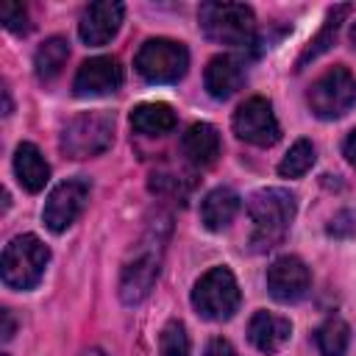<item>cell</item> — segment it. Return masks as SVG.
<instances>
[{"label": "cell", "mask_w": 356, "mask_h": 356, "mask_svg": "<svg viewBox=\"0 0 356 356\" xmlns=\"http://www.w3.org/2000/svg\"><path fill=\"white\" fill-rule=\"evenodd\" d=\"M114 142V114L83 111L72 117L61 131V150L70 159H92L111 147Z\"/></svg>", "instance_id": "cell-4"}, {"label": "cell", "mask_w": 356, "mask_h": 356, "mask_svg": "<svg viewBox=\"0 0 356 356\" xmlns=\"http://www.w3.org/2000/svg\"><path fill=\"white\" fill-rule=\"evenodd\" d=\"M47 261H50L47 245L33 234H19L3 250V261H0L3 284L8 289H33L42 281Z\"/></svg>", "instance_id": "cell-3"}, {"label": "cell", "mask_w": 356, "mask_h": 356, "mask_svg": "<svg viewBox=\"0 0 356 356\" xmlns=\"http://www.w3.org/2000/svg\"><path fill=\"white\" fill-rule=\"evenodd\" d=\"M312 286V273L298 256H281L267 267V289L278 303L300 300Z\"/></svg>", "instance_id": "cell-13"}, {"label": "cell", "mask_w": 356, "mask_h": 356, "mask_svg": "<svg viewBox=\"0 0 356 356\" xmlns=\"http://www.w3.org/2000/svg\"><path fill=\"white\" fill-rule=\"evenodd\" d=\"M203 356H239V353L234 350V345H231L228 339H222V337H214V339L206 345Z\"/></svg>", "instance_id": "cell-26"}, {"label": "cell", "mask_w": 356, "mask_h": 356, "mask_svg": "<svg viewBox=\"0 0 356 356\" xmlns=\"http://www.w3.org/2000/svg\"><path fill=\"white\" fill-rule=\"evenodd\" d=\"M159 356H189V334L181 320H170L159 334Z\"/></svg>", "instance_id": "cell-24"}, {"label": "cell", "mask_w": 356, "mask_h": 356, "mask_svg": "<svg viewBox=\"0 0 356 356\" xmlns=\"http://www.w3.org/2000/svg\"><path fill=\"white\" fill-rule=\"evenodd\" d=\"M14 172H17V181L28 192H42L50 178V164L44 161V156L36 145L22 142L14 150Z\"/></svg>", "instance_id": "cell-17"}, {"label": "cell", "mask_w": 356, "mask_h": 356, "mask_svg": "<svg viewBox=\"0 0 356 356\" xmlns=\"http://www.w3.org/2000/svg\"><path fill=\"white\" fill-rule=\"evenodd\" d=\"M83 356H103L100 350H89V353H83Z\"/></svg>", "instance_id": "cell-30"}, {"label": "cell", "mask_w": 356, "mask_h": 356, "mask_svg": "<svg viewBox=\"0 0 356 356\" xmlns=\"http://www.w3.org/2000/svg\"><path fill=\"white\" fill-rule=\"evenodd\" d=\"M122 86V67L114 56H95L83 61L72 78V92L78 97H100Z\"/></svg>", "instance_id": "cell-12"}, {"label": "cell", "mask_w": 356, "mask_h": 356, "mask_svg": "<svg viewBox=\"0 0 356 356\" xmlns=\"http://www.w3.org/2000/svg\"><path fill=\"white\" fill-rule=\"evenodd\" d=\"M122 14H125V6L117 3V0H97V3H89L81 14V22H78V36L83 44L89 47H100L106 42H111L122 25Z\"/></svg>", "instance_id": "cell-11"}, {"label": "cell", "mask_w": 356, "mask_h": 356, "mask_svg": "<svg viewBox=\"0 0 356 356\" xmlns=\"http://www.w3.org/2000/svg\"><path fill=\"white\" fill-rule=\"evenodd\" d=\"M239 211V195L228 186L211 189L200 203V220L209 231H222L231 225V220Z\"/></svg>", "instance_id": "cell-18"}, {"label": "cell", "mask_w": 356, "mask_h": 356, "mask_svg": "<svg viewBox=\"0 0 356 356\" xmlns=\"http://www.w3.org/2000/svg\"><path fill=\"white\" fill-rule=\"evenodd\" d=\"M248 214L253 222V248L256 250H270L281 245L286 236L292 220H295V195L281 186L259 189L248 197Z\"/></svg>", "instance_id": "cell-1"}, {"label": "cell", "mask_w": 356, "mask_h": 356, "mask_svg": "<svg viewBox=\"0 0 356 356\" xmlns=\"http://www.w3.org/2000/svg\"><path fill=\"white\" fill-rule=\"evenodd\" d=\"M203 83H206V92L217 100H225L231 97L242 83H245V61L236 58V56H214L209 64H206V72H203Z\"/></svg>", "instance_id": "cell-14"}, {"label": "cell", "mask_w": 356, "mask_h": 356, "mask_svg": "<svg viewBox=\"0 0 356 356\" xmlns=\"http://www.w3.org/2000/svg\"><path fill=\"white\" fill-rule=\"evenodd\" d=\"M292 334V323L273 312H256L248 323V337L261 353H275L286 345Z\"/></svg>", "instance_id": "cell-16"}, {"label": "cell", "mask_w": 356, "mask_h": 356, "mask_svg": "<svg viewBox=\"0 0 356 356\" xmlns=\"http://www.w3.org/2000/svg\"><path fill=\"white\" fill-rule=\"evenodd\" d=\"M134 67L150 83H175L186 75L189 50L175 39H147L136 50Z\"/></svg>", "instance_id": "cell-7"}, {"label": "cell", "mask_w": 356, "mask_h": 356, "mask_svg": "<svg viewBox=\"0 0 356 356\" xmlns=\"http://www.w3.org/2000/svg\"><path fill=\"white\" fill-rule=\"evenodd\" d=\"M342 150H345L348 161H350V164L356 167V128H353V131L348 134V139H345V147H342Z\"/></svg>", "instance_id": "cell-27"}, {"label": "cell", "mask_w": 356, "mask_h": 356, "mask_svg": "<svg viewBox=\"0 0 356 356\" xmlns=\"http://www.w3.org/2000/svg\"><path fill=\"white\" fill-rule=\"evenodd\" d=\"M350 42L356 44V22H353V28H350Z\"/></svg>", "instance_id": "cell-29"}, {"label": "cell", "mask_w": 356, "mask_h": 356, "mask_svg": "<svg viewBox=\"0 0 356 356\" xmlns=\"http://www.w3.org/2000/svg\"><path fill=\"white\" fill-rule=\"evenodd\" d=\"M203 33L228 47H248L256 39V17L245 3H203L197 11Z\"/></svg>", "instance_id": "cell-2"}, {"label": "cell", "mask_w": 356, "mask_h": 356, "mask_svg": "<svg viewBox=\"0 0 356 356\" xmlns=\"http://www.w3.org/2000/svg\"><path fill=\"white\" fill-rule=\"evenodd\" d=\"M175 111L167 103H139L131 111V128L142 136H164L175 128Z\"/></svg>", "instance_id": "cell-19"}, {"label": "cell", "mask_w": 356, "mask_h": 356, "mask_svg": "<svg viewBox=\"0 0 356 356\" xmlns=\"http://www.w3.org/2000/svg\"><path fill=\"white\" fill-rule=\"evenodd\" d=\"M181 153L192 167H211L220 156V134L211 122H192L181 136Z\"/></svg>", "instance_id": "cell-15"}, {"label": "cell", "mask_w": 356, "mask_h": 356, "mask_svg": "<svg viewBox=\"0 0 356 356\" xmlns=\"http://www.w3.org/2000/svg\"><path fill=\"white\" fill-rule=\"evenodd\" d=\"M67 58H70V44H67V39H61V36L44 39V42L39 44L36 56H33L36 78H39V81H53V78L64 70Z\"/></svg>", "instance_id": "cell-20"}, {"label": "cell", "mask_w": 356, "mask_h": 356, "mask_svg": "<svg viewBox=\"0 0 356 356\" xmlns=\"http://www.w3.org/2000/svg\"><path fill=\"white\" fill-rule=\"evenodd\" d=\"M306 103L314 117L337 120V117L348 114L356 103V78L345 67H331L309 86Z\"/></svg>", "instance_id": "cell-8"}, {"label": "cell", "mask_w": 356, "mask_h": 356, "mask_svg": "<svg viewBox=\"0 0 356 356\" xmlns=\"http://www.w3.org/2000/svg\"><path fill=\"white\" fill-rule=\"evenodd\" d=\"M239 284L234 278V273L228 267H211L209 273H203L197 281H195V289H192V306L200 317L206 320H228L236 314L239 309Z\"/></svg>", "instance_id": "cell-5"}, {"label": "cell", "mask_w": 356, "mask_h": 356, "mask_svg": "<svg viewBox=\"0 0 356 356\" xmlns=\"http://www.w3.org/2000/svg\"><path fill=\"white\" fill-rule=\"evenodd\" d=\"M0 19L11 33H28L31 22H28V11L22 3H3L0 8Z\"/></svg>", "instance_id": "cell-25"}, {"label": "cell", "mask_w": 356, "mask_h": 356, "mask_svg": "<svg viewBox=\"0 0 356 356\" xmlns=\"http://www.w3.org/2000/svg\"><path fill=\"white\" fill-rule=\"evenodd\" d=\"M314 145L309 142V139H298L289 150H286V156L281 159V164H278V172H281V178H300V175H306L309 170H312V164H314Z\"/></svg>", "instance_id": "cell-23"}, {"label": "cell", "mask_w": 356, "mask_h": 356, "mask_svg": "<svg viewBox=\"0 0 356 356\" xmlns=\"http://www.w3.org/2000/svg\"><path fill=\"white\" fill-rule=\"evenodd\" d=\"M314 342H317V350L323 356H342L348 350V342H350V328L345 320L339 317H328L317 331H314Z\"/></svg>", "instance_id": "cell-22"}, {"label": "cell", "mask_w": 356, "mask_h": 356, "mask_svg": "<svg viewBox=\"0 0 356 356\" xmlns=\"http://www.w3.org/2000/svg\"><path fill=\"white\" fill-rule=\"evenodd\" d=\"M234 134L256 147H270L281 136V125L273 114L270 100L264 97H248L234 111Z\"/></svg>", "instance_id": "cell-10"}, {"label": "cell", "mask_w": 356, "mask_h": 356, "mask_svg": "<svg viewBox=\"0 0 356 356\" xmlns=\"http://www.w3.org/2000/svg\"><path fill=\"white\" fill-rule=\"evenodd\" d=\"M14 337V317L8 309H3V339H11Z\"/></svg>", "instance_id": "cell-28"}, {"label": "cell", "mask_w": 356, "mask_h": 356, "mask_svg": "<svg viewBox=\"0 0 356 356\" xmlns=\"http://www.w3.org/2000/svg\"><path fill=\"white\" fill-rule=\"evenodd\" d=\"M161 242H164V234L159 236L156 228H150V234L139 245L136 256L122 267V275H120V298H122V303L136 306L150 295V289H153V284L159 278V267H161V248H164Z\"/></svg>", "instance_id": "cell-6"}, {"label": "cell", "mask_w": 356, "mask_h": 356, "mask_svg": "<svg viewBox=\"0 0 356 356\" xmlns=\"http://www.w3.org/2000/svg\"><path fill=\"white\" fill-rule=\"evenodd\" d=\"M89 197V181L86 178H67L58 186H53V192L44 200L42 209V220L53 234L67 231L83 211Z\"/></svg>", "instance_id": "cell-9"}, {"label": "cell", "mask_w": 356, "mask_h": 356, "mask_svg": "<svg viewBox=\"0 0 356 356\" xmlns=\"http://www.w3.org/2000/svg\"><path fill=\"white\" fill-rule=\"evenodd\" d=\"M350 14V6L348 3H342V6H334L331 11H328V17H325V22H323V28H320V33L309 42V47L300 53V58H298V70L306 64V61H312V58H317L320 53H325L331 44H334V36H337V31H339V25H342V19Z\"/></svg>", "instance_id": "cell-21"}]
</instances>
